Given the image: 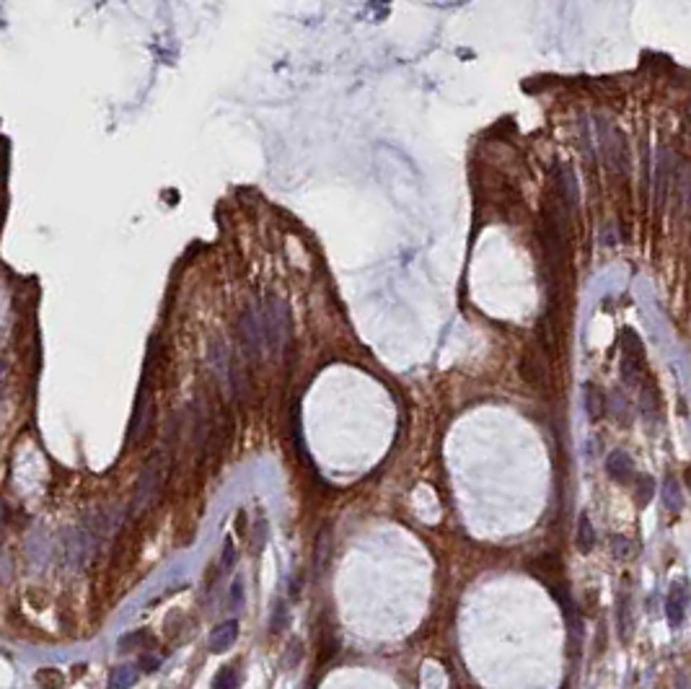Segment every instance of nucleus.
Here are the masks:
<instances>
[{"label":"nucleus","mask_w":691,"mask_h":689,"mask_svg":"<svg viewBox=\"0 0 691 689\" xmlns=\"http://www.w3.org/2000/svg\"><path fill=\"white\" fill-rule=\"evenodd\" d=\"M163 474H166V466H163V459L161 453H153L145 464V469L140 472L138 487H135V495H132V511L140 513L158 497L161 485H163Z\"/></svg>","instance_id":"1"},{"label":"nucleus","mask_w":691,"mask_h":689,"mask_svg":"<svg viewBox=\"0 0 691 689\" xmlns=\"http://www.w3.org/2000/svg\"><path fill=\"white\" fill-rule=\"evenodd\" d=\"M262 340L265 344L277 353L282 342H285L287 337V309L285 303L280 301V298H269L265 306V316H262Z\"/></svg>","instance_id":"2"},{"label":"nucleus","mask_w":691,"mask_h":689,"mask_svg":"<svg viewBox=\"0 0 691 689\" xmlns=\"http://www.w3.org/2000/svg\"><path fill=\"white\" fill-rule=\"evenodd\" d=\"M621 371H624V378L629 384H637L639 373L645 371V347L639 342V337L632 329L624 332L621 337Z\"/></svg>","instance_id":"3"},{"label":"nucleus","mask_w":691,"mask_h":689,"mask_svg":"<svg viewBox=\"0 0 691 689\" xmlns=\"http://www.w3.org/2000/svg\"><path fill=\"white\" fill-rule=\"evenodd\" d=\"M601 148L606 153V161L611 166V172L617 174L624 172V166H627V145H624V138L611 125H606V122L601 125Z\"/></svg>","instance_id":"4"},{"label":"nucleus","mask_w":691,"mask_h":689,"mask_svg":"<svg viewBox=\"0 0 691 689\" xmlns=\"http://www.w3.org/2000/svg\"><path fill=\"white\" fill-rule=\"evenodd\" d=\"M689 586L686 581H676L670 583V591H668V599H666V617H668V625L673 630H679L683 625V619H686V609H689Z\"/></svg>","instance_id":"5"},{"label":"nucleus","mask_w":691,"mask_h":689,"mask_svg":"<svg viewBox=\"0 0 691 689\" xmlns=\"http://www.w3.org/2000/svg\"><path fill=\"white\" fill-rule=\"evenodd\" d=\"M150 420H153V397H150V391H143L138 399V404H135L132 425H130V446H135V443L148 433Z\"/></svg>","instance_id":"6"},{"label":"nucleus","mask_w":691,"mask_h":689,"mask_svg":"<svg viewBox=\"0 0 691 689\" xmlns=\"http://www.w3.org/2000/svg\"><path fill=\"white\" fill-rule=\"evenodd\" d=\"M606 472L608 477L619 482V485H632L635 482V469H632V459L624 451H611L606 456Z\"/></svg>","instance_id":"7"},{"label":"nucleus","mask_w":691,"mask_h":689,"mask_svg":"<svg viewBox=\"0 0 691 689\" xmlns=\"http://www.w3.org/2000/svg\"><path fill=\"white\" fill-rule=\"evenodd\" d=\"M236 637H238V622H236V619L220 622V625L210 633V650H213V653H223V650H228V648L234 646Z\"/></svg>","instance_id":"8"},{"label":"nucleus","mask_w":691,"mask_h":689,"mask_svg":"<svg viewBox=\"0 0 691 689\" xmlns=\"http://www.w3.org/2000/svg\"><path fill=\"white\" fill-rule=\"evenodd\" d=\"M585 409L590 415V420L596 422L606 415L608 409V397L596 387V384H585Z\"/></svg>","instance_id":"9"},{"label":"nucleus","mask_w":691,"mask_h":689,"mask_svg":"<svg viewBox=\"0 0 691 689\" xmlns=\"http://www.w3.org/2000/svg\"><path fill=\"white\" fill-rule=\"evenodd\" d=\"M575 544H577V552H593L596 547V528H593V521L588 518V513L577 518V534H575Z\"/></svg>","instance_id":"10"},{"label":"nucleus","mask_w":691,"mask_h":689,"mask_svg":"<svg viewBox=\"0 0 691 689\" xmlns=\"http://www.w3.org/2000/svg\"><path fill=\"white\" fill-rule=\"evenodd\" d=\"M138 684V666H117L109 677V689H130Z\"/></svg>","instance_id":"11"},{"label":"nucleus","mask_w":691,"mask_h":689,"mask_svg":"<svg viewBox=\"0 0 691 689\" xmlns=\"http://www.w3.org/2000/svg\"><path fill=\"white\" fill-rule=\"evenodd\" d=\"M34 681H37L42 689H63L65 687V674L54 666H44V668H37Z\"/></svg>","instance_id":"12"},{"label":"nucleus","mask_w":691,"mask_h":689,"mask_svg":"<svg viewBox=\"0 0 691 689\" xmlns=\"http://www.w3.org/2000/svg\"><path fill=\"white\" fill-rule=\"evenodd\" d=\"M544 366H542V360L536 358V353H526V358H523V378L528 381V384H533V387H539L544 381Z\"/></svg>","instance_id":"13"},{"label":"nucleus","mask_w":691,"mask_h":689,"mask_svg":"<svg viewBox=\"0 0 691 689\" xmlns=\"http://www.w3.org/2000/svg\"><path fill=\"white\" fill-rule=\"evenodd\" d=\"M241 687V674L236 666H223L213 679V689H238Z\"/></svg>","instance_id":"14"},{"label":"nucleus","mask_w":691,"mask_h":689,"mask_svg":"<svg viewBox=\"0 0 691 689\" xmlns=\"http://www.w3.org/2000/svg\"><path fill=\"white\" fill-rule=\"evenodd\" d=\"M663 503L668 508L670 513H679L681 506H683V497H681V487L676 480H666V485H663Z\"/></svg>","instance_id":"15"},{"label":"nucleus","mask_w":691,"mask_h":689,"mask_svg":"<svg viewBox=\"0 0 691 689\" xmlns=\"http://www.w3.org/2000/svg\"><path fill=\"white\" fill-rule=\"evenodd\" d=\"M632 487H635V495H637L639 506H648L652 493H655V482H652V477H648V474H637V477H635V482H632Z\"/></svg>","instance_id":"16"},{"label":"nucleus","mask_w":691,"mask_h":689,"mask_svg":"<svg viewBox=\"0 0 691 689\" xmlns=\"http://www.w3.org/2000/svg\"><path fill=\"white\" fill-rule=\"evenodd\" d=\"M145 643H153V637L145 633V630H138V633H127V635L119 637V650H135V648H145Z\"/></svg>","instance_id":"17"},{"label":"nucleus","mask_w":691,"mask_h":689,"mask_svg":"<svg viewBox=\"0 0 691 689\" xmlns=\"http://www.w3.org/2000/svg\"><path fill=\"white\" fill-rule=\"evenodd\" d=\"M290 622V614H287V606L285 601H277L275 609H272V619H269V627H272V633H282Z\"/></svg>","instance_id":"18"},{"label":"nucleus","mask_w":691,"mask_h":689,"mask_svg":"<svg viewBox=\"0 0 691 689\" xmlns=\"http://www.w3.org/2000/svg\"><path fill=\"white\" fill-rule=\"evenodd\" d=\"M234 562H236V547H234V542L228 539V542H225V547H223V560H220V568H223V570H231V568H234Z\"/></svg>","instance_id":"19"},{"label":"nucleus","mask_w":691,"mask_h":689,"mask_svg":"<svg viewBox=\"0 0 691 689\" xmlns=\"http://www.w3.org/2000/svg\"><path fill=\"white\" fill-rule=\"evenodd\" d=\"M161 666V658L153 656V653H145V656L140 658V671H145V674H153V671H158Z\"/></svg>","instance_id":"20"},{"label":"nucleus","mask_w":691,"mask_h":689,"mask_svg":"<svg viewBox=\"0 0 691 689\" xmlns=\"http://www.w3.org/2000/svg\"><path fill=\"white\" fill-rule=\"evenodd\" d=\"M614 552H617L619 557H624V555H629V539H624V537H614Z\"/></svg>","instance_id":"21"},{"label":"nucleus","mask_w":691,"mask_h":689,"mask_svg":"<svg viewBox=\"0 0 691 689\" xmlns=\"http://www.w3.org/2000/svg\"><path fill=\"white\" fill-rule=\"evenodd\" d=\"M241 596H244V588H241V581H236L231 586V604L234 606H241Z\"/></svg>","instance_id":"22"},{"label":"nucleus","mask_w":691,"mask_h":689,"mask_svg":"<svg viewBox=\"0 0 691 689\" xmlns=\"http://www.w3.org/2000/svg\"><path fill=\"white\" fill-rule=\"evenodd\" d=\"M0 528H3V516H0Z\"/></svg>","instance_id":"23"}]
</instances>
